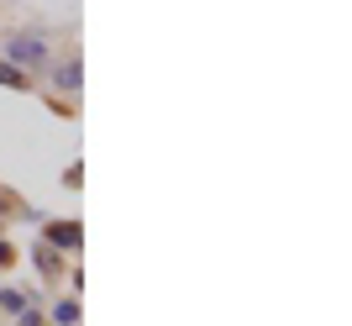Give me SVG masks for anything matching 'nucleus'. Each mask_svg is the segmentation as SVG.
Here are the masks:
<instances>
[{"instance_id":"obj_4","label":"nucleus","mask_w":352,"mask_h":326,"mask_svg":"<svg viewBox=\"0 0 352 326\" xmlns=\"http://www.w3.org/2000/svg\"><path fill=\"white\" fill-rule=\"evenodd\" d=\"M0 305H6V311H27L32 295H21V290H0Z\"/></svg>"},{"instance_id":"obj_2","label":"nucleus","mask_w":352,"mask_h":326,"mask_svg":"<svg viewBox=\"0 0 352 326\" xmlns=\"http://www.w3.org/2000/svg\"><path fill=\"white\" fill-rule=\"evenodd\" d=\"M47 242H53V248H79V226L74 221H53L47 226Z\"/></svg>"},{"instance_id":"obj_7","label":"nucleus","mask_w":352,"mask_h":326,"mask_svg":"<svg viewBox=\"0 0 352 326\" xmlns=\"http://www.w3.org/2000/svg\"><path fill=\"white\" fill-rule=\"evenodd\" d=\"M16 316H21V326H47L43 311H32V305H27V311H16Z\"/></svg>"},{"instance_id":"obj_8","label":"nucleus","mask_w":352,"mask_h":326,"mask_svg":"<svg viewBox=\"0 0 352 326\" xmlns=\"http://www.w3.org/2000/svg\"><path fill=\"white\" fill-rule=\"evenodd\" d=\"M11 258H16V248H11V242H6V237H0V268L11 263Z\"/></svg>"},{"instance_id":"obj_3","label":"nucleus","mask_w":352,"mask_h":326,"mask_svg":"<svg viewBox=\"0 0 352 326\" xmlns=\"http://www.w3.org/2000/svg\"><path fill=\"white\" fill-rule=\"evenodd\" d=\"M53 85H58V89H79V63H58V69H53Z\"/></svg>"},{"instance_id":"obj_5","label":"nucleus","mask_w":352,"mask_h":326,"mask_svg":"<svg viewBox=\"0 0 352 326\" xmlns=\"http://www.w3.org/2000/svg\"><path fill=\"white\" fill-rule=\"evenodd\" d=\"M53 321H58V326H74V321H79V305H74V300H58V311H53Z\"/></svg>"},{"instance_id":"obj_6","label":"nucleus","mask_w":352,"mask_h":326,"mask_svg":"<svg viewBox=\"0 0 352 326\" xmlns=\"http://www.w3.org/2000/svg\"><path fill=\"white\" fill-rule=\"evenodd\" d=\"M0 85H11V89H27V85H21V69H11V63H0Z\"/></svg>"},{"instance_id":"obj_1","label":"nucleus","mask_w":352,"mask_h":326,"mask_svg":"<svg viewBox=\"0 0 352 326\" xmlns=\"http://www.w3.org/2000/svg\"><path fill=\"white\" fill-rule=\"evenodd\" d=\"M11 58H16V63H43V58H47L43 37H16V43H11Z\"/></svg>"}]
</instances>
